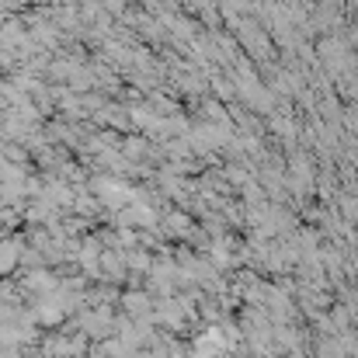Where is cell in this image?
I'll list each match as a JSON object with an SVG mask.
<instances>
[{"label":"cell","instance_id":"cell-3","mask_svg":"<svg viewBox=\"0 0 358 358\" xmlns=\"http://www.w3.org/2000/svg\"><path fill=\"white\" fill-rule=\"evenodd\" d=\"M122 306H125V313L146 317V310H150V299H146L143 292H125V296H122Z\"/></svg>","mask_w":358,"mask_h":358},{"label":"cell","instance_id":"cell-4","mask_svg":"<svg viewBox=\"0 0 358 358\" xmlns=\"http://www.w3.org/2000/svg\"><path fill=\"white\" fill-rule=\"evenodd\" d=\"M129 264H132L136 271H150V257H143V254H132V257H129Z\"/></svg>","mask_w":358,"mask_h":358},{"label":"cell","instance_id":"cell-2","mask_svg":"<svg viewBox=\"0 0 358 358\" xmlns=\"http://www.w3.org/2000/svg\"><path fill=\"white\" fill-rule=\"evenodd\" d=\"M125 257L122 254H101V278H108V282H122L125 278Z\"/></svg>","mask_w":358,"mask_h":358},{"label":"cell","instance_id":"cell-1","mask_svg":"<svg viewBox=\"0 0 358 358\" xmlns=\"http://www.w3.org/2000/svg\"><path fill=\"white\" fill-rule=\"evenodd\" d=\"M21 240H0V278H7L10 271H17L21 264Z\"/></svg>","mask_w":358,"mask_h":358},{"label":"cell","instance_id":"cell-5","mask_svg":"<svg viewBox=\"0 0 358 358\" xmlns=\"http://www.w3.org/2000/svg\"><path fill=\"white\" fill-rule=\"evenodd\" d=\"M0 358H24V352L17 345H0Z\"/></svg>","mask_w":358,"mask_h":358}]
</instances>
